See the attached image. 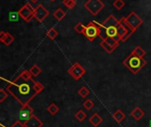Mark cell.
Wrapping results in <instances>:
<instances>
[{"instance_id":"cell-1","label":"cell","mask_w":151,"mask_h":127,"mask_svg":"<svg viewBox=\"0 0 151 127\" xmlns=\"http://www.w3.org/2000/svg\"><path fill=\"white\" fill-rule=\"evenodd\" d=\"M35 80H25L20 75L8 83L6 91L10 93L22 106L27 105L37 94L34 90Z\"/></svg>"},{"instance_id":"cell-2","label":"cell","mask_w":151,"mask_h":127,"mask_svg":"<svg viewBox=\"0 0 151 127\" xmlns=\"http://www.w3.org/2000/svg\"><path fill=\"white\" fill-rule=\"evenodd\" d=\"M147 64V61L143 57H140L133 52L123 61V65L133 73L137 74Z\"/></svg>"},{"instance_id":"cell-3","label":"cell","mask_w":151,"mask_h":127,"mask_svg":"<svg viewBox=\"0 0 151 127\" xmlns=\"http://www.w3.org/2000/svg\"><path fill=\"white\" fill-rule=\"evenodd\" d=\"M83 35L90 42H93L97 36L100 35V27L99 23L96 21H91L86 26L85 32Z\"/></svg>"},{"instance_id":"cell-4","label":"cell","mask_w":151,"mask_h":127,"mask_svg":"<svg viewBox=\"0 0 151 127\" xmlns=\"http://www.w3.org/2000/svg\"><path fill=\"white\" fill-rule=\"evenodd\" d=\"M84 7L92 15L96 16L104 8V4L102 0H88L84 4Z\"/></svg>"},{"instance_id":"cell-5","label":"cell","mask_w":151,"mask_h":127,"mask_svg":"<svg viewBox=\"0 0 151 127\" xmlns=\"http://www.w3.org/2000/svg\"><path fill=\"white\" fill-rule=\"evenodd\" d=\"M19 15L25 21L29 22L33 18H35V8L29 4H25L19 10Z\"/></svg>"},{"instance_id":"cell-6","label":"cell","mask_w":151,"mask_h":127,"mask_svg":"<svg viewBox=\"0 0 151 127\" xmlns=\"http://www.w3.org/2000/svg\"><path fill=\"white\" fill-rule=\"evenodd\" d=\"M68 73L73 78L74 80H79L86 73V70L81 66L80 63L76 62L68 69Z\"/></svg>"},{"instance_id":"cell-7","label":"cell","mask_w":151,"mask_h":127,"mask_svg":"<svg viewBox=\"0 0 151 127\" xmlns=\"http://www.w3.org/2000/svg\"><path fill=\"white\" fill-rule=\"evenodd\" d=\"M125 19H126V21L127 22V24L132 27V29L134 32L143 23V19L142 18H140L138 16V14L134 11H132L127 17H125Z\"/></svg>"},{"instance_id":"cell-8","label":"cell","mask_w":151,"mask_h":127,"mask_svg":"<svg viewBox=\"0 0 151 127\" xmlns=\"http://www.w3.org/2000/svg\"><path fill=\"white\" fill-rule=\"evenodd\" d=\"M33 114H34V110L31 106H29L28 104L26 106H22L19 113V121L21 122L22 124H25L30 119Z\"/></svg>"},{"instance_id":"cell-9","label":"cell","mask_w":151,"mask_h":127,"mask_svg":"<svg viewBox=\"0 0 151 127\" xmlns=\"http://www.w3.org/2000/svg\"><path fill=\"white\" fill-rule=\"evenodd\" d=\"M49 14L48 10L42 4H38L35 8V18L38 22H42Z\"/></svg>"},{"instance_id":"cell-10","label":"cell","mask_w":151,"mask_h":127,"mask_svg":"<svg viewBox=\"0 0 151 127\" xmlns=\"http://www.w3.org/2000/svg\"><path fill=\"white\" fill-rule=\"evenodd\" d=\"M25 127H42L43 126V123L42 121H41L38 117H36L35 114L32 115V117L30 118V119L26 122L25 124H23Z\"/></svg>"},{"instance_id":"cell-11","label":"cell","mask_w":151,"mask_h":127,"mask_svg":"<svg viewBox=\"0 0 151 127\" xmlns=\"http://www.w3.org/2000/svg\"><path fill=\"white\" fill-rule=\"evenodd\" d=\"M119 23V20H118L113 15H110L108 18H106L104 20V22L101 25L104 28L107 29L111 27H116Z\"/></svg>"},{"instance_id":"cell-12","label":"cell","mask_w":151,"mask_h":127,"mask_svg":"<svg viewBox=\"0 0 151 127\" xmlns=\"http://www.w3.org/2000/svg\"><path fill=\"white\" fill-rule=\"evenodd\" d=\"M0 41L5 46H10L12 44V42L14 41V37L8 32L1 31L0 32Z\"/></svg>"},{"instance_id":"cell-13","label":"cell","mask_w":151,"mask_h":127,"mask_svg":"<svg viewBox=\"0 0 151 127\" xmlns=\"http://www.w3.org/2000/svg\"><path fill=\"white\" fill-rule=\"evenodd\" d=\"M103 121H104L103 118L98 113H94L89 118V123L94 127H98L99 125L103 123Z\"/></svg>"},{"instance_id":"cell-14","label":"cell","mask_w":151,"mask_h":127,"mask_svg":"<svg viewBox=\"0 0 151 127\" xmlns=\"http://www.w3.org/2000/svg\"><path fill=\"white\" fill-rule=\"evenodd\" d=\"M131 116H132L133 118H134V120L140 121V120L145 116V112H144L140 107H136V108H134V110L131 112Z\"/></svg>"},{"instance_id":"cell-15","label":"cell","mask_w":151,"mask_h":127,"mask_svg":"<svg viewBox=\"0 0 151 127\" xmlns=\"http://www.w3.org/2000/svg\"><path fill=\"white\" fill-rule=\"evenodd\" d=\"M112 118L118 122V123H120V122H122L124 119H125V118H126V115H125V113L122 111V110H116L114 113H113V115H112Z\"/></svg>"},{"instance_id":"cell-16","label":"cell","mask_w":151,"mask_h":127,"mask_svg":"<svg viewBox=\"0 0 151 127\" xmlns=\"http://www.w3.org/2000/svg\"><path fill=\"white\" fill-rule=\"evenodd\" d=\"M59 110H60L59 107H58L56 103H50V104L48 106V108H47V111H48L50 115H52V116L58 114V113L59 112Z\"/></svg>"},{"instance_id":"cell-17","label":"cell","mask_w":151,"mask_h":127,"mask_svg":"<svg viewBox=\"0 0 151 127\" xmlns=\"http://www.w3.org/2000/svg\"><path fill=\"white\" fill-rule=\"evenodd\" d=\"M53 16L55 19H57V20H62L65 17V12L61 9V8H58L54 12H53Z\"/></svg>"},{"instance_id":"cell-18","label":"cell","mask_w":151,"mask_h":127,"mask_svg":"<svg viewBox=\"0 0 151 127\" xmlns=\"http://www.w3.org/2000/svg\"><path fill=\"white\" fill-rule=\"evenodd\" d=\"M103 41H104L110 47H111L113 50H115L118 46H119V42H117L114 38H111V37H107L106 39H104V40H103Z\"/></svg>"},{"instance_id":"cell-19","label":"cell","mask_w":151,"mask_h":127,"mask_svg":"<svg viewBox=\"0 0 151 127\" xmlns=\"http://www.w3.org/2000/svg\"><path fill=\"white\" fill-rule=\"evenodd\" d=\"M132 52H133L134 54H135L136 56L140 57H143L146 55V51H145L141 46H136V47L132 50Z\"/></svg>"},{"instance_id":"cell-20","label":"cell","mask_w":151,"mask_h":127,"mask_svg":"<svg viewBox=\"0 0 151 127\" xmlns=\"http://www.w3.org/2000/svg\"><path fill=\"white\" fill-rule=\"evenodd\" d=\"M74 118H75L78 121L82 122V121H84V120L86 119V118H87V114H86L82 110H78V111L75 113Z\"/></svg>"},{"instance_id":"cell-21","label":"cell","mask_w":151,"mask_h":127,"mask_svg":"<svg viewBox=\"0 0 151 127\" xmlns=\"http://www.w3.org/2000/svg\"><path fill=\"white\" fill-rule=\"evenodd\" d=\"M46 35H47V37L50 39V40H54L58 35V31L55 29V28H50L48 31H47V33H46Z\"/></svg>"},{"instance_id":"cell-22","label":"cell","mask_w":151,"mask_h":127,"mask_svg":"<svg viewBox=\"0 0 151 127\" xmlns=\"http://www.w3.org/2000/svg\"><path fill=\"white\" fill-rule=\"evenodd\" d=\"M29 72H30V73L32 74V76L36 77V76H38V75L41 73L42 69H41L37 65H34L29 69Z\"/></svg>"},{"instance_id":"cell-23","label":"cell","mask_w":151,"mask_h":127,"mask_svg":"<svg viewBox=\"0 0 151 127\" xmlns=\"http://www.w3.org/2000/svg\"><path fill=\"white\" fill-rule=\"evenodd\" d=\"M78 94H79V95L81 96V97H82V98H86L89 94H90V91H89V89L88 88H86V87H81L79 90H78Z\"/></svg>"},{"instance_id":"cell-24","label":"cell","mask_w":151,"mask_h":127,"mask_svg":"<svg viewBox=\"0 0 151 127\" xmlns=\"http://www.w3.org/2000/svg\"><path fill=\"white\" fill-rule=\"evenodd\" d=\"M43 89H44V87L39 81H35V84H34V90H35V92L37 95L41 94L43 91Z\"/></svg>"},{"instance_id":"cell-25","label":"cell","mask_w":151,"mask_h":127,"mask_svg":"<svg viewBox=\"0 0 151 127\" xmlns=\"http://www.w3.org/2000/svg\"><path fill=\"white\" fill-rule=\"evenodd\" d=\"M85 29H86V26H84L81 22H79L78 24L75 25L74 27V30L78 33V34H84L85 32Z\"/></svg>"},{"instance_id":"cell-26","label":"cell","mask_w":151,"mask_h":127,"mask_svg":"<svg viewBox=\"0 0 151 127\" xmlns=\"http://www.w3.org/2000/svg\"><path fill=\"white\" fill-rule=\"evenodd\" d=\"M63 4L68 9H73L76 6L75 0H63Z\"/></svg>"},{"instance_id":"cell-27","label":"cell","mask_w":151,"mask_h":127,"mask_svg":"<svg viewBox=\"0 0 151 127\" xmlns=\"http://www.w3.org/2000/svg\"><path fill=\"white\" fill-rule=\"evenodd\" d=\"M83 106L85 107L86 110H90L95 106V103H94L91 99H87V100L83 103Z\"/></svg>"},{"instance_id":"cell-28","label":"cell","mask_w":151,"mask_h":127,"mask_svg":"<svg viewBox=\"0 0 151 127\" xmlns=\"http://www.w3.org/2000/svg\"><path fill=\"white\" fill-rule=\"evenodd\" d=\"M100 45H101V47H102L107 53H109V54H111V53H112V52L114 51V50H113L111 47H110L104 41H102L101 43H100Z\"/></svg>"},{"instance_id":"cell-29","label":"cell","mask_w":151,"mask_h":127,"mask_svg":"<svg viewBox=\"0 0 151 127\" xmlns=\"http://www.w3.org/2000/svg\"><path fill=\"white\" fill-rule=\"evenodd\" d=\"M113 6L117 10H121L125 6V2L123 0H115L113 2Z\"/></svg>"},{"instance_id":"cell-30","label":"cell","mask_w":151,"mask_h":127,"mask_svg":"<svg viewBox=\"0 0 151 127\" xmlns=\"http://www.w3.org/2000/svg\"><path fill=\"white\" fill-rule=\"evenodd\" d=\"M25 80H31L32 79V74L30 73V72L29 71H27V70H25V71H23L20 74H19Z\"/></svg>"},{"instance_id":"cell-31","label":"cell","mask_w":151,"mask_h":127,"mask_svg":"<svg viewBox=\"0 0 151 127\" xmlns=\"http://www.w3.org/2000/svg\"><path fill=\"white\" fill-rule=\"evenodd\" d=\"M8 93L4 88H0V103H3L5 99H7Z\"/></svg>"},{"instance_id":"cell-32","label":"cell","mask_w":151,"mask_h":127,"mask_svg":"<svg viewBox=\"0 0 151 127\" xmlns=\"http://www.w3.org/2000/svg\"><path fill=\"white\" fill-rule=\"evenodd\" d=\"M18 16H19V12H10L9 19L11 21H16V20H18Z\"/></svg>"},{"instance_id":"cell-33","label":"cell","mask_w":151,"mask_h":127,"mask_svg":"<svg viewBox=\"0 0 151 127\" xmlns=\"http://www.w3.org/2000/svg\"><path fill=\"white\" fill-rule=\"evenodd\" d=\"M11 127H25V126H24V125H23L21 122H19V120H17V121H16V122H15V123H14V124H13V125H12Z\"/></svg>"},{"instance_id":"cell-34","label":"cell","mask_w":151,"mask_h":127,"mask_svg":"<svg viewBox=\"0 0 151 127\" xmlns=\"http://www.w3.org/2000/svg\"><path fill=\"white\" fill-rule=\"evenodd\" d=\"M30 1H31L32 3H36V2H37L38 0H30Z\"/></svg>"},{"instance_id":"cell-35","label":"cell","mask_w":151,"mask_h":127,"mask_svg":"<svg viewBox=\"0 0 151 127\" xmlns=\"http://www.w3.org/2000/svg\"><path fill=\"white\" fill-rule=\"evenodd\" d=\"M150 127H151V120H150Z\"/></svg>"},{"instance_id":"cell-36","label":"cell","mask_w":151,"mask_h":127,"mask_svg":"<svg viewBox=\"0 0 151 127\" xmlns=\"http://www.w3.org/2000/svg\"><path fill=\"white\" fill-rule=\"evenodd\" d=\"M50 1H52V2H54V1H55V0H50Z\"/></svg>"}]
</instances>
